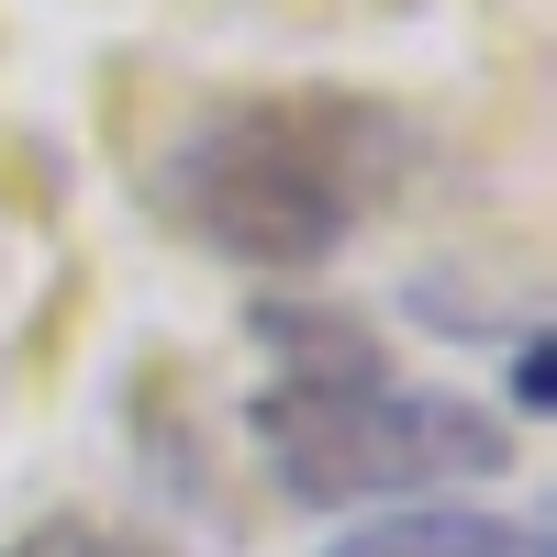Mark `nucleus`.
<instances>
[{
  "mask_svg": "<svg viewBox=\"0 0 557 557\" xmlns=\"http://www.w3.org/2000/svg\"><path fill=\"white\" fill-rule=\"evenodd\" d=\"M257 346L278 357V380L246 401V435L268 457V491L301 513H391L401 491L513 480V424L469 391L401 380L357 312L257 301Z\"/></svg>",
  "mask_w": 557,
  "mask_h": 557,
  "instance_id": "f257e3e1",
  "label": "nucleus"
},
{
  "mask_svg": "<svg viewBox=\"0 0 557 557\" xmlns=\"http://www.w3.org/2000/svg\"><path fill=\"white\" fill-rule=\"evenodd\" d=\"M401 178V112L368 89H223L157 157V212L235 268H323Z\"/></svg>",
  "mask_w": 557,
  "mask_h": 557,
  "instance_id": "f03ea898",
  "label": "nucleus"
},
{
  "mask_svg": "<svg viewBox=\"0 0 557 557\" xmlns=\"http://www.w3.org/2000/svg\"><path fill=\"white\" fill-rule=\"evenodd\" d=\"M323 557H546V535L491 502H391V513H357Z\"/></svg>",
  "mask_w": 557,
  "mask_h": 557,
  "instance_id": "7ed1b4c3",
  "label": "nucleus"
},
{
  "mask_svg": "<svg viewBox=\"0 0 557 557\" xmlns=\"http://www.w3.org/2000/svg\"><path fill=\"white\" fill-rule=\"evenodd\" d=\"M0 557H168V546H146L134 524H101V513H45V524H23Z\"/></svg>",
  "mask_w": 557,
  "mask_h": 557,
  "instance_id": "20e7f679",
  "label": "nucleus"
},
{
  "mask_svg": "<svg viewBox=\"0 0 557 557\" xmlns=\"http://www.w3.org/2000/svg\"><path fill=\"white\" fill-rule=\"evenodd\" d=\"M546 391H557V346H546V323H524V335H513V380H502V424H535V412H557Z\"/></svg>",
  "mask_w": 557,
  "mask_h": 557,
  "instance_id": "39448f33",
  "label": "nucleus"
}]
</instances>
